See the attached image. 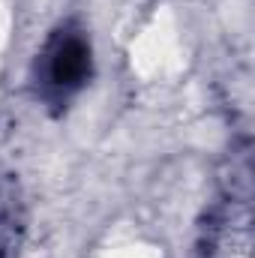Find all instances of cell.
I'll list each match as a JSON object with an SVG mask.
<instances>
[{"label":"cell","instance_id":"1","mask_svg":"<svg viewBox=\"0 0 255 258\" xmlns=\"http://www.w3.org/2000/svg\"><path fill=\"white\" fill-rule=\"evenodd\" d=\"M93 75V45L81 24L63 21L57 24L48 39L42 42L36 63H33V81L39 96L48 105H66Z\"/></svg>","mask_w":255,"mask_h":258},{"label":"cell","instance_id":"2","mask_svg":"<svg viewBox=\"0 0 255 258\" xmlns=\"http://www.w3.org/2000/svg\"><path fill=\"white\" fill-rule=\"evenodd\" d=\"M21 243V219L12 213H0V258H15Z\"/></svg>","mask_w":255,"mask_h":258}]
</instances>
